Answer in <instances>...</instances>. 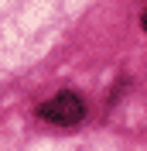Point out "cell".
<instances>
[{
	"label": "cell",
	"mask_w": 147,
	"mask_h": 151,
	"mask_svg": "<svg viewBox=\"0 0 147 151\" xmlns=\"http://www.w3.org/2000/svg\"><path fill=\"white\" fill-rule=\"evenodd\" d=\"M140 24H144V31H147V7H144V14H140Z\"/></svg>",
	"instance_id": "2"
},
{
	"label": "cell",
	"mask_w": 147,
	"mask_h": 151,
	"mask_svg": "<svg viewBox=\"0 0 147 151\" xmlns=\"http://www.w3.org/2000/svg\"><path fill=\"white\" fill-rule=\"evenodd\" d=\"M38 117L48 124H58V127H72L86 117V103L79 100V93H58L38 106Z\"/></svg>",
	"instance_id": "1"
}]
</instances>
